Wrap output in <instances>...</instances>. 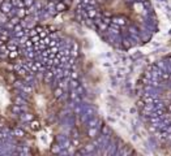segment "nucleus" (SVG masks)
I'll return each mask as SVG.
<instances>
[{"label": "nucleus", "instance_id": "f3484780", "mask_svg": "<svg viewBox=\"0 0 171 156\" xmlns=\"http://www.w3.org/2000/svg\"><path fill=\"white\" fill-rule=\"evenodd\" d=\"M24 91H26V92H30V91H32V87H25Z\"/></svg>", "mask_w": 171, "mask_h": 156}, {"label": "nucleus", "instance_id": "20e7f679", "mask_svg": "<svg viewBox=\"0 0 171 156\" xmlns=\"http://www.w3.org/2000/svg\"><path fill=\"white\" fill-rule=\"evenodd\" d=\"M28 13H29V10H26L25 7H24V8H18V10H17V16L20 18H24Z\"/></svg>", "mask_w": 171, "mask_h": 156}, {"label": "nucleus", "instance_id": "423d86ee", "mask_svg": "<svg viewBox=\"0 0 171 156\" xmlns=\"http://www.w3.org/2000/svg\"><path fill=\"white\" fill-rule=\"evenodd\" d=\"M12 5H16L18 8H24L25 7L24 1H21V0H12Z\"/></svg>", "mask_w": 171, "mask_h": 156}, {"label": "nucleus", "instance_id": "39448f33", "mask_svg": "<svg viewBox=\"0 0 171 156\" xmlns=\"http://www.w3.org/2000/svg\"><path fill=\"white\" fill-rule=\"evenodd\" d=\"M86 16L90 18H96V17H98V12L94 9H89V10H86Z\"/></svg>", "mask_w": 171, "mask_h": 156}, {"label": "nucleus", "instance_id": "7ed1b4c3", "mask_svg": "<svg viewBox=\"0 0 171 156\" xmlns=\"http://www.w3.org/2000/svg\"><path fill=\"white\" fill-rule=\"evenodd\" d=\"M111 21L114 22V24L120 25V26H124L125 24H127V20L123 18V17H114V18H111Z\"/></svg>", "mask_w": 171, "mask_h": 156}, {"label": "nucleus", "instance_id": "dca6fc26", "mask_svg": "<svg viewBox=\"0 0 171 156\" xmlns=\"http://www.w3.org/2000/svg\"><path fill=\"white\" fill-rule=\"evenodd\" d=\"M71 77H72V79H77V78H78V74L76 73V72H72V73H71Z\"/></svg>", "mask_w": 171, "mask_h": 156}, {"label": "nucleus", "instance_id": "9b49d317", "mask_svg": "<svg viewBox=\"0 0 171 156\" xmlns=\"http://www.w3.org/2000/svg\"><path fill=\"white\" fill-rule=\"evenodd\" d=\"M67 7L65 4H63V3H59V4H56V10H64Z\"/></svg>", "mask_w": 171, "mask_h": 156}, {"label": "nucleus", "instance_id": "1a4fd4ad", "mask_svg": "<svg viewBox=\"0 0 171 156\" xmlns=\"http://www.w3.org/2000/svg\"><path fill=\"white\" fill-rule=\"evenodd\" d=\"M20 20H21V18L20 17H12V18H11V22H12V24L13 25H18V24H20Z\"/></svg>", "mask_w": 171, "mask_h": 156}, {"label": "nucleus", "instance_id": "a211bd4d", "mask_svg": "<svg viewBox=\"0 0 171 156\" xmlns=\"http://www.w3.org/2000/svg\"><path fill=\"white\" fill-rule=\"evenodd\" d=\"M13 111L14 112H18V111H20V108H18V107H13Z\"/></svg>", "mask_w": 171, "mask_h": 156}, {"label": "nucleus", "instance_id": "6ab92c4d", "mask_svg": "<svg viewBox=\"0 0 171 156\" xmlns=\"http://www.w3.org/2000/svg\"><path fill=\"white\" fill-rule=\"evenodd\" d=\"M3 3H4V0H0V5H1V4H3Z\"/></svg>", "mask_w": 171, "mask_h": 156}, {"label": "nucleus", "instance_id": "f8f14e48", "mask_svg": "<svg viewBox=\"0 0 171 156\" xmlns=\"http://www.w3.org/2000/svg\"><path fill=\"white\" fill-rule=\"evenodd\" d=\"M33 1H34V0H25L24 4H25V7H29V8H30V7L33 5Z\"/></svg>", "mask_w": 171, "mask_h": 156}, {"label": "nucleus", "instance_id": "0eeeda50", "mask_svg": "<svg viewBox=\"0 0 171 156\" xmlns=\"http://www.w3.org/2000/svg\"><path fill=\"white\" fill-rule=\"evenodd\" d=\"M78 47H77V44H73V47H72V51H71V55H72V57H75V56H77L78 55Z\"/></svg>", "mask_w": 171, "mask_h": 156}, {"label": "nucleus", "instance_id": "2eb2a0df", "mask_svg": "<svg viewBox=\"0 0 171 156\" xmlns=\"http://www.w3.org/2000/svg\"><path fill=\"white\" fill-rule=\"evenodd\" d=\"M89 134H90V137H96V134H97V130H96V129H90Z\"/></svg>", "mask_w": 171, "mask_h": 156}, {"label": "nucleus", "instance_id": "f257e3e1", "mask_svg": "<svg viewBox=\"0 0 171 156\" xmlns=\"http://www.w3.org/2000/svg\"><path fill=\"white\" fill-rule=\"evenodd\" d=\"M159 68H165L169 72V78L167 79H153L155 85H159L165 87V95L162 99H158L154 96L153 103V111L149 115V117H158L159 121L151 126V130H158L159 137L171 143V59L167 61H162L157 64Z\"/></svg>", "mask_w": 171, "mask_h": 156}, {"label": "nucleus", "instance_id": "aec40b11", "mask_svg": "<svg viewBox=\"0 0 171 156\" xmlns=\"http://www.w3.org/2000/svg\"><path fill=\"white\" fill-rule=\"evenodd\" d=\"M0 33H3V30H1V28H0Z\"/></svg>", "mask_w": 171, "mask_h": 156}, {"label": "nucleus", "instance_id": "6e6552de", "mask_svg": "<svg viewBox=\"0 0 171 156\" xmlns=\"http://www.w3.org/2000/svg\"><path fill=\"white\" fill-rule=\"evenodd\" d=\"M30 128H32L33 130H38V129L41 128L39 122H38V121H32V122H30Z\"/></svg>", "mask_w": 171, "mask_h": 156}, {"label": "nucleus", "instance_id": "ddd939ff", "mask_svg": "<svg viewBox=\"0 0 171 156\" xmlns=\"http://www.w3.org/2000/svg\"><path fill=\"white\" fill-rule=\"evenodd\" d=\"M71 86L72 87H78V82H77V79H72V82H71Z\"/></svg>", "mask_w": 171, "mask_h": 156}, {"label": "nucleus", "instance_id": "9d476101", "mask_svg": "<svg viewBox=\"0 0 171 156\" xmlns=\"http://www.w3.org/2000/svg\"><path fill=\"white\" fill-rule=\"evenodd\" d=\"M62 94H63V89H62V87H58L56 91H55V98H60V96H62Z\"/></svg>", "mask_w": 171, "mask_h": 156}, {"label": "nucleus", "instance_id": "f03ea898", "mask_svg": "<svg viewBox=\"0 0 171 156\" xmlns=\"http://www.w3.org/2000/svg\"><path fill=\"white\" fill-rule=\"evenodd\" d=\"M1 10L4 12L5 14H9V12H11V8H12V3H9V1H5V3H3L1 5Z\"/></svg>", "mask_w": 171, "mask_h": 156}, {"label": "nucleus", "instance_id": "4468645a", "mask_svg": "<svg viewBox=\"0 0 171 156\" xmlns=\"http://www.w3.org/2000/svg\"><path fill=\"white\" fill-rule=\"evenodd\" d=\"M14 134L18 135V137H22V135H24V131L20 130V129H16V130H14Z\"/></svg>", "mask_w": 171, "mask_h": 156}]
</instances>
